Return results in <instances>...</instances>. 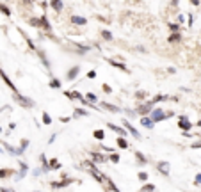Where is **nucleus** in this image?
<instances>
[{
  "instance_id": "nucleus-1",
  "label": "nucleus",
  "mask_w": 201,
  "mask_h": 192,
  "mask_svg": "<svg viewBox=\"0 0 201 192\" xmlns=\"http://www.w3.org/2000/svg\"><path fill=\"white\" fill-rule=\"evenodd\" d=\"M165 117H167V114H164V110H162V109H159V107L151 110V121H153V123H159V121L165 119Z\"/></svg>"
},
{
  "instance_id": "nucleus-2",
  "label": "nucleus",
  "mask_w": 201,
  "mask_h": 192,
  "mask_svg": "<svg viewBox=\"0 0 201 192\" xmlns=\"http://www.w3.org/2000/svg\"><path fill=\"white\" fill-rule=\"evenodd\" d=\"M151 110H153V101H146V103H142L141 107H139V110H137V112L141 114V117H144L146 114H150Z\"/></svg>"
},
{
  "instance_id": "nucleus-3",
  "label": "nucleus",
  "mask_w": 201,
  "mask_h": 192,
  "mask_svg": "<svg viewBox=\"0 0 201 192\" xmlns=\"http://www.w3.org/2000/svg\"><path fill=\"white\" fill-rule=\"evenodd\" d=\"M178 126H180V128H181V130H183V132H189V130L192 128V125H190V121H189V119H187L185 116H181V117H180V123H178Z\"/></svg>"
},
{
  "instance_id": "nucleus-4",
  "label": "nucleus",
  "mask_w": 201,
  "mask_h": 192,
  "mask_svg": "<svg viewBox=\"0 0 201 192\" xmlns=\"http://www.w3.org/2000/svg\"><path fill=\"white\" fill-rule=\"evenodd\" d=\"M123 125H125V130H126V132H130V134L134 135L135 139H139V137H141V134H139V132H137V130H135V128H134V126H132L128 121H126V119L123 121Z\"/></svg>"
},
{
  "instance_id": "nucleus-5",
  "label": "nucleus",
  "mask_w": 201,
  "mask_h": 192,
  "mask_svg": "<svg viewBox=\"0 0 201 192\" xmlns=\"http://www.w3.org/2000/svg\"><path fill=\"white\" fill-rule=\"evenodd\" d=\"M16 101L21 103L23 107H32V105H34V101H32V100H27L25 96H20V94H16Z\"/></svg>"
},
{
  "instance_id": "nucleus-6",
  "label": "nucleus",
  "mask_w": 201,
  "mask_h": 192,
  "mask_svg": "<svg viewBox=\"0 0 201 192\" xmlns=\"http://www.w3.org/2000/svg\"><path fill=\"white\" fill-rule=\"evenodd\" d=\"M157 169H159L164 176H167V174H169V164H167V162H159V164H157Z\"/></svg>"
},
{
  "instance_id": "nucleus-7",
  "label": "nucleus",
  "mask_w": 201,
  "mask_h": 192,
  "mask_svg": "<svg viewBox=\"0 0 201 192\" xmlns=\"http://www.w3.org/2000/svg\"><path fill=\"white\" fill-rule=\"evenodd\" d=\"M79 71H80V68H79V66H73V68H71V70L68 71L66 78H68V80H73V78H75L77 75H79Z\"/></svg>"
},
{
  "instance_id": "nucleus-8",
  "label": "nucleus",
  "mask_w": 201,
  "mask_h": 192,
  "mask_svg": "<svg viewBox=\"0 0 201 192\" xmlns=\"http://www.w3.org/2000/svg\"><path fill=\"white\" fill-rule=\"evenodd\" d=\"M107 126H109V128H110L112 132H116V134H119L121 137H123V135L126 134V130H125V128H119V126H116V125H112V123H109Z\"/></svg>"
},
{
  "instance_id": "nucleus-9",
  "label": "nucleus",
  "mask_w": 201,
  "mask_h": 192,
  "mask_svg": "<svg viewBox=\"0 0 201 192\" xmlns=\"http://www.w3.org/2000/svg\"><path fill=\"white\" fill-rule=\"evenodd\" d=\"M109 62H110V64H112V66H114V68H119L121 71H128V70H126V66H125V64H121V62H118V60H114V59H109Z\"/></svg>"
},
{
  "instance_id": "nucleus-10",
  "label": "nucleus",
  "mask_w": 201,
  "mask_h": 192,
  "mask_svg": "<svg viewBox=\"0 0 201 192\" xmlns=\"http://www.w3.org/2000/svg\"><path fill=\"white\" fill-rule=\"evenodd\" d=\"M68 183H71L70 180H64V181H52V189H60V187H66Z\"/></svg>"
},
{
  "instance_id": "nucleus-11",
  "label": "nucleus",
  "mask_w": 201,
  "mask_h": 192,
  "mask_svg": "<svg viewBox=\"0 0 201 192\" xmlns=\"http://www.w3.org/2000/svg\"><path fill=\"white\" fill-rule=\"evenodd\" d=\"M101 107H103V109H107V110H110V112H114V114H116V112H119V109H118L116 105H112V103H101Z\"/></svg>"
},
{
  "instance_id": "nucleus-12",
  "label": "nucleus",
  "mask_w": 201,
  "mask_h": 192,
  "mask_svg": "<svg viewBox=\"0 0 201 192\" xmlns=\"http://www.w3.org/2000/svg\"><path fill=\"white\" fill-rule=\"evenodd\" d=\"M39 21H41V27H43L45 30H50V29H52V27H50V21L46 20V16H41Z\"/></svg>"
},
{
  "instance_id": "nucleus-13",
  "label": "nucleus",
  "mask_w": 201,
  "mask_h": 192,
  "mask_svg": "<svg viewBox=\"0 0 201 192\" xmlns=\"http://www.w3.org/2000/svg\"><path fill=\"white\" fill-rule=\"evenodd\" d=\"M71 21H73V23H77V25H85V23H87V20L80 18V16H71Z\"/></svg>"
},
{
  "instance_id": "nucleus-14",
  "label": "nucleus",
  "mask_w": 201,
  "mask_h": 192,
  "mask_svg": "<svg viewBox=\"0 0 201 192\" xmlns=\"http://www.w3.org/2000/svg\"><path fill=\"white\" fill-rule=\"evenodd\" d=\"M141 123H142V126H146V128H153V121L148 119V117H141Z\"/></svg>"
},
{
  "instance_id": "nucleus-15",
  "label": "nucleus",
  "mask_w": 201,
  "mask_h": 192,
  "mask_svg": "<svg viewBox=\"0 0 201 192\" xmlns=\"http://www.w3.org/2000/svg\"><path fill=\"white\" fill-rule=\"evenodd\" d=\"M91 155H93V160H94L96 164H98V162H100V164L101 162H105V156H103L101 153H91Z\"/></svg>"
},
{
  "instance_id": "nucleus-16",
  "label": "nucleus",
  "mask_w": 201,
  "mask_h": 192,
  "mask_svg": "<svg viewBox=\"0 0 201 192\" xmlns=\"http://www.w3.org/2000/svg\"><path fill=\"white\" fill-rule=\"evenodd\" d=\"M50 87H52V89H59L60 87V80L59 78H52V80H50Z\"/></svg>"
},
{
  "instance_id": "nucleus-17",
  "label": "nucleus",
  "mask_w": 201,
  "mask_h": 192,
  "mask_svg": "<svg viewBox=\"0 0 201 192\" xmlns=\"http://www.w3.org/2000/svg\"><path fill=\"white\" fill-rule=\"evenodd\" d=\"M118 146L123 148V150H126V148H128V142H126V139H125V137H119V139H118Z\"/></svg>"
},
{
  "instance_id": "nucleus-18",
  "label": "nucleus",
  "mask_w": 201,
  "mask_h": 192,
  "mask_svg": "<svg viewBox=\"0 0 201 192\" xmlns=\"http://www.w3.org/2000/svg\"><path fill=\"white\" fill-rule=\"evenodd\" d=\"M85 100H87L89 103H96V100H98V98L93 94V93H87V94H85Z\"/></svg>"
},
{
  "instance_id": "nucleus-19",
  "label": "nucleus",
  "mask_w": 201,
  "mask_h": 192,
  "mask_svg": "<svg viewBox=\"0 0 201 192\" xmlns=\"http://www.w3.org/2000/svg\"><path fill=\"white\" fill-rule=\"evenodd\" d=\"M50 5H52V7H54V9H55V11H60V9H62V5H64V4H62V2H52V4H50Z\"/></svg>"
},
{
  "instance_id": "nucleus-20",
  "label": "nucleus",
  "mask_w": 201,
  "mask_h": 192,
  "mask_svg": "<svg viewBox=\"0 0 201 192\" xmlns=\"http://www.w3.org/2000/svg\"><path fill=\"white\" fill-rule=\"evenodd\" d=\"M101 36H103V39H107V41H112V34H110L109 30H101Z\"/></svg>"
},
{
  "instance_id": "nucleus-21",
  "label": "nucleus",
  "mask_w": 201,
  "mask_h": 192,
  "mask_svg": "<svg viewBox=\"0 0 201 192\" xmlns=\"http://www.w3.org/2000/svg\"><path fill=\"white\" fill-rule=\"evenodd\" d=\"M0 11H2V13H4L5 16H9V14H11V11H9V7H7V5H4V4H0Z\"/></svg>"
},
{
  "instance_id": "nucleus-22",
  "label": "nucleus",
  "mask_w": 201,
  "mask_h": 192,
  "mask_svg": "<svg viewBox=\"0 0 201 192\" xmlns=\"http://www.w3.org/2000/svg\"><path fill=\"white\" fill-rule=\"evenodd\" d=\"M109 160L116 164V162H119V155H118V153H112V155H109Z\"/></svg>"
},
{
  "instance_id": "nucleus-23",
  "label": "nucleus",
  "mask_w": 201,
  "mask_h": 192,
  "mask_svg": "<svg viewBox=\"0 0 201 192\" xmlns=\"http://www.w3.org/2000/svg\"><path fill=\"white\" fill-rule=\"evenodd\" d=\"M43 121H45V125H50V123H52V117L46 114V112H43Z\"/></svg>"
},
{
  "instance_id": "nucleus-24",
  "label": "nucleus",
  "mask_w": 201,
  "mask_h": 192,
  "mask_svg": "<svg viewBox=\"0 0 201 192\" xmlns=\"http://www.w3.org/2000/svg\"><path fill=\"white\" fill-rule=\"evenodd\" d=\"M180 34H171V36H169V41H173V43H176V41H180Z\"/></svg>"
},
{
  "instance_id": "nucleus-25",
  "label": "nucleus",
  "mask_w": 201,
  "mask_h": 192,
  "mask_svg": "<svg viewBox=\"0 0 201 192\" xmlns=\"http://www.w3.org/2000/svg\"><path fill=\"white\" fill-rule=\"evenodd\" d=\"M135 158H137V160H139L141 164H146V158H144V156H142V153H139V151L135 153Z\"/></svg>"
},
{
  "instance_id": "nucleus-26",
  "label": "nucleus",
  "mask_w": 201,
  "mask_h": 192,
  "mask_svg": "<svg viewBox=\"0 0 201 192\" xmlns=\"http://www.w3.org/2000/svg\"><path fill=\"white\" fill-rule=\"evenodd\" d=\"M169 29H171V30H173L175 34H178V30H180V27H178L176 23H171V25H169Z\"/></svg>"
},
{
  "instance_id": "nucleus-27",
  "label": "nucleus",
  "mask_w": 201,
  "mask_h": 192,
  "mask_svg": "<svg viewBox=\"0 0 201 192\" xmlns=\"http://www.w3.org/2000/svg\"><path fill=\"white\" fill-rule=\"evenodd\" d=\"M50 167H52V169H59L60 164L57 162V160H52V162H50Z\"/></svg>"
},
{
  "instance_id": "nucleus-28",
  "label": "nucleus",
  "mask_w": 201,
  "mask_h": 192,
  "mask_svg": "<svg viewBox=\"0 0 201 192\" xmlns=\"http://www.w3.org/2000/svg\"><path fill=\"white\" fill-rule=\"evenodd\" d=\"M94 137H96V139H103V137H105V134H103L101 130H94Z\"/></svg>"
},
{
  "instance_id": "nucleus-29",
  "label": "nucleus",
  "mask_w": 201,
  "mask_h": 192,
  "mask_svg": "<svg viewBox=\"0 0 201 192\" xmlns=\"http://www.w3.org/2000/svg\"><path fill=\"white\" fill-rule=\"evenodd\" d=\"M194 185H201V174H196V178H194Z\"/></svg>"
},
{
  "instance_id": "nucleus-30",
  "label": "nucleus",
  "mask_w": 201,
  "mask_h": 192,
  "mask_svg": "<svg viewBox=\"0 0 201 192\" xmlns=\"http://www.w3.org/2000/svg\"><path fill=\"white\" fill-rule=\"evenodd\" d=\"M75 112H77V116H87V112H85L84 109H77Z\"/></svg>"
},
{
  "instance_id": "nucleus-31",
  "label": "nucleus",
  "mask_w": 201,
  "mask_h": 192,
  "mask_svg": "<svg viewBox=\"0 0 201 192\" xmlns=\"http://www.w3.org/2000/svg\"><path fill=\"white\" fill-rule=\"evenodd\" d=\"M153 189H155L153 185H144V187H142V190H153Z\"/></svg>"
},
{
  "instance_id": "nucleus-32",
  "label": "nucleus",
  "mask_w": 201,
  "mask_h": 192,
  "mask_svg": "<svg viewBox=\"0 0 201 192\" xmlns=\"http://www.w3.org/2000/svg\"><path fill=\"white\" fill-rule=\"evenodd\" d=\"M139 180H148V174H146V173H139Z\"/></svg>"
},
{
  "instance_id": "nucleus-33",
  "label": "nucleus",
  "mask_w": 201,
  "mask_h": 192,
  "mask_svg": "<svg viewBox=\"0 0 201 192\" xmlns=\"http://www.w3.org/2000/svg\"><path fill=\"white\" fill-rule=\"evenodd\" d=\"M103 91H105V93H110V91H112V89H110V87H109V85H103Z\"/></svg>"
},
{
  "instance_id": "nucleus-34",
  "label": "nucleus",
  "mask_w": 201,
  "mask_h": 192,
  "mask_svg": "<svg viewBox=\"0 0 201 192\" xmlns=\"http://www.w3.org/2000/svg\"><path fill=\"white\" fill-rule=\"evenodd\" d=\"M144 96H146V93H144V91H142V93H141V91L137 93V98H144Z\"/></svg>"
},
{
  "instance_id": "nucleus-35",
  "label": "nucleus",
  "mask_w": 201,
  "mask_h": 192,
  "mask_svg": "<svg viewBox=\"0 0 201 192\" xmlns=\"http://www.w3.org/2000/svg\"><path fill=\"white\" fill-rule=\"evenodd\" d=\"M87 77H89V78H94V77H96V73H94V71H89V75H87Z\"/></svg>"
},
{
  "instance_id": "nucleus-36",
  "label": "nucleus",
  "mask_w": 201,
  "mask_h": 192,
  "mask_svg": "<svg viewBox=\"0 0 201 192\" xmlns=\"http://www.w3.org/2000/svg\"><path fill=\"white\" fill-rule=\"evenodd\" d=\"M7 174H9V171H0V176H2V178H4V176H7Z\"/></svg>"
},
{
  "instance_id": "nucleus-37",
  "label": "nucleus",
  "mask_w": 201,
  "mask_h": 192,
  "mask_svg": "<svg viewBox=\"0 0 201 192\" xmlns=\"http://www.w3.org/2000/svg\"><path fill=\"white\" fill-rule=\"evenodd\" d=\"M0 192H14L13 189H0Z\"/></svg>"
},
{
  "instance_id": "nucleus-38",
  "label": "nucleus",
  "mask_w": 201,
  "mask_h": 192,
  "mask_svg": "<svg viewBox=\"0 0 201 192\" xmlns=\"http://www.w3.org/2000/svg\"><path fill=\"white\" fill-rule=\"evenodd\" d=\"M192 146H194V148H201V142H194Z\"/></svg>"
},
{
  "instance_id": "nucleus-39",
  "label": "nucleus",
  "mask_w": 201,
  "mask_h": 192,
  "mask_svg": "<svg viewBox=\"0 0 201 192\" xmlns=\"http://www.w3.org/2000/svg\"><path fill=\"white\" fill-rule=\"evenodd\" d=\"M198 126H201V121H198Z\"/></svg>"
},
{
  "instance_id": "nucleus-40",
  "label": "nucleus",
  "mask_w": 201,
  "mask_h": 192,
  "mask_svg": "<svg viewBox=\"0 0 201 192\" xmlns=\"http://www.w3.org/2000/svg\"><path fill=\"white\" fill-rule=\"evenodd\" d=\"M36 192H39V190H36Z\"/></svg>"
}]
</instances>
